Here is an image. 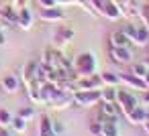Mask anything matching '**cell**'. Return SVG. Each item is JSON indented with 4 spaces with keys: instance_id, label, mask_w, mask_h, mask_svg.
<instances>
[{
    "instance_id": "cell-39",
    "label": "cell",
    "mask_w": 149,
    "mask_h": 136,
    "mask_svg": "<svg viewBox=\"0 0 149 136\" xmlns=\"http://www.w3.org/2000/svg\"><path fill=\"white\" fill-rule=\"evenodd\" d=\"M104 2H108V0H104Z\"/></svg>"
},
{
    "instance_id": "cell-3",
    "label": "cell",
    "mask_w": 149,
    "mask_h": 136,
    "mask_svg": "<svg viewBox=\"0 0 149 136\" xmlns=\"http://www.w3.org/2000/svg\"><path fill=\"white\" fill-rule=\"evenodd\" d=\"M74 67L78 71V75H94L96 73V57L94 53H82L76 57Z\"/></svg>"
},
{
    "instance_id": "cell-25",
    "label": "cell",
    "mask_w": 149,
    "mask_h": 136,
    "mask_svg": "<svg viewBox=\"0 0 149 136\" xmlns=\"http://www.w3.org/2000/svg\"><path fill=\"white\" fill-rule=\"evenodd\" d=\"M88 132H90V136H100V132H102V120L100 118L92 120L88 124Z\"/></svg>"
},
{
    "instance_id": "cell-26",
    "label": "cell",
    "mask_w": 149,
    "mask_h": 136,
    "mask_svg": "<svg viewBox=\"0 0 149 136\" xmlns=\"http://www.w3.org/2000/svg\"><path fill=\"white\" fill-rule=\"evenodd\" d=\"M51 132L53 136H65V126L61 120H51Z\"/></svg>"
},
{
    "instance_id": "cell-24",
    "label": "cell",
    "mask_w": 149,
    "mask_h": 136,
    "mask_svg": "<svg viewBox=\"0 0 149 136\" xmlns=\"http://www.w3.org/2000/svg\"><path fill=\"white\" fill-rule=\"evenodd\" d=\"M100 102H116V87H102Z\"/></svg>"
},
{
    "instance_id": "cell-8",
    "label": "cell",
    "mask_w": 149,
    "mask_h": 136,
    "mask_svg": "<svg viewBox=\"0 0 149 136\" xmlns=\"http://www.w3.org/2000/svg\"><path fill=\"white\" fill-rule=\"evenodd\" d=\"M123 116L127 118V122H129L131 126H143V122L149 118L143 106H137V108H133L131 112H127V114H123Z\"/></svg>"
},
{
    "instance_id": "cell-31",
    "label": "cell",
    "mask_w": 149,
    "mask_h": 136,
    "mask_svg": "<svg viewBox=\"0 0 149 136\" xmlns=\"http://www.w3.org/2000/svg\"><path fill=\"white\" fill-rule=\"evenodd\" d=\"M139 100H141V104H145V106H149V87L141 91V98H139Z\"/></svg>"
},
{
    "instance_id": "cell-9",
    "label": "cell",
    "mask_w": 149,
    "mask_h": 136,
    "mask_svg": "<svg viewBox=\"0 0 149 136\" xmlns=\"http://www.w3.org/2000/svg\"><path fill=\"white\" fill-rule=\"evenodd\" d=\"M0 87H2L6 93H17L21 89V79L15 73H6L0 77Z\"/></svg>"
},
{
    "instance_id": "cell-22",
    "label": "cell",
    "mask_w": 149,
    "mask_h": 136,
    "mask_svg": "<svg viewBox=\"0 0 149 136\" xmlns=\"http://www.w3.org/2000/svg\"><path fill=\"white\" fill-rule=\"evenodd\" d=\"M131 73L143 79V77L149 73V69H147V65H145L143 61H131Z\"/></svg>"
},
{
    "instance_id": "cell-5",
    "label": "cell",
    "mask_w": 149,
    "mask_h": 136,
    "mask_svg": "<svg viewBox=\"0 0 149 136\" xmlns=\"http://www.w3.org/2000/svg\"><path fill=\"white\" fill-rule=\"evenodd\" d=\"M108 55H110V61L116 63V65H127V63L133 61V51H131V47H110Z\"/></svg>"
},
{
    "instance_id": "cell-34",
    "label": "cell",
    "mask_w": 149,
    "mask_h": 136,
    "mask_svg": "<svg viewBox=\"0 0 149 136\" xmlns=\"http://www.w3.org/2000/svg\"><path fill=\"white\" fill-rule=\"evenodd\" d=\"M15 2H17L19 8H25V6H27V0H15Z\"/></svg>"
},
{
    "instance_id": "cell-16",
    "label": "cell",
    "mask_w": 149,
    "mask_h": 136,
    "mask_svg": "<svg viewBox=\"0 0 149 136\" xmlns=\"http://www.w3.org/2000/svg\"><path fill=\"white\" fill-rule=\"evenodd\" d=\"M17 25L23 29V31H29L33 27V12L25 6V8H19V19H17Z\"/></svg>"
},
{
    "instance_id": "cell-23",
    "label": "cell",
    "mask_w": 149,
    "mask_h": 136,
    "mask_svg": "<svg viewBox=\"0 0 149 136\" xmlns=\"http://www.w3.org/2000/svg\"><path fill=\"white\" fill-rule=\"evenodd\" d=\"M39 136H53V132H51V118H49V116H41V122H39Z\"/></svg>"
},
{
    "instance_id": "cell-20",
    "label": "cell",
    "mask_w": 149,
    "mask_h": 136,
    "mask_svg": "<svg viewBox=\"0 0 149 136\" xmlns=\"http://www.w3.org/2000/svg\"><path fill=\"white\" fill-rule=\"evenodd\" d=\"M70 104H72V95H70V93H63V91H61L55 100L49 102V106L55 108V110H63V108H68Z\"/></svg>"
},
{
    "instance_id": "cell-38",
    "label": "cell",
    "mask_w": 149,
    "mask_h": 136,
    "mask_svg": "<svg viewBox=\"0 0 149 136\" xmlns=\"http://www.w3.org/2000/svg\"><path fill=\"white\" fill-rule=\"evenodd\" d=\"M8 136H19V134H17V132H10V134H8Z\"/></svg>"
},
{
    "instance_id": "cell-6",
    "label": "cell",
    "mask_w": 149,
    "mask_h": 136,
    "mask_svg": "<svg viewBox=\"0 0 149 136\" xmlns=\"http://www.w3.org/2000/svg\"><path fill=\"white\" fill-rule=\"evenodd\" d=\"M74 85L76 89H98L102 87V81H100V75H80L74 79Z\"/></svg>"
},
{
    "instance_id": "cell-36",
    "label": "cell",
    "mask_w": 149,
    "mask_h": 136,
    "mask_svg": "<svg viewBox=\"0 0 149 136\" xmlns=\"http://www.w3.org/2000/svg\"><path fill=\"white\" fill-rule=\"evenodd\" d=\"M143 79H145V85H147V87H149V73H147V75H145V77H143Z\"/></svg>"
},
{
    "instance_id": "cell-10",
    "label": "cell",
    "mask_w": 149,
    "mask_h": 136,
    "mask_svg": "<svg viewBox=\"0 0 149 136\" xmlns=\"http://www.w3.org/2000/svg\"><path fill=\"white\" fill-rule=\"evenodd\" d=\"M118 75H120V83H125V85H129V87H133V89H139V91L147 89L145 79H141V77L133 75L131 71H125V73H118Z\"/></svg>"
},
{
    "instance_id": "cell-21",
    "label": "cell",
    "mask_w": 149,
    "mask_h": 136,
    "mask_svg": "<svg viewBox=\"0 0 149 136\" xmlns=\"http://www.w3.org/2000/svg\"><path fill=\"white\" fill-rule=\"evenodd\" d=\"M29 120H25V118H21V116H13V122H10V128H13V132H17V134H25L27 132V124Z\"/></svg>"
},
{
    "instance_id": "cell-33",
    "label": "cell",
    "mask_w": 149,
    "mask_h": 136,
    "mask_svg": "<svg viewBox=\"0 0 149 136\" xmlns=\"http://www.w3.org/2000/svg\"><path fill=\"white\" fill-rule=\"evenodd\" d=\"M4 43H6V35L2 33V29H0V47H2Z\"/></svg>"
},
{
    "instance_id": "cell-17",
    "label": "cell",
    "mask_w": 149,
    "mask_h": 136,
    "mask_svg": "<svg viewBox=\"0 0 149 136\" xmlns=\"http://www.w3.org/2000/svg\"><path fill=\"white\" fill-rule=\"evenodd\" d=\"M108 39H110V47H129V45H131V41H129V37L123 33V29L110 33Z\"/></svg>"
},
{
    "instance_id": "cell-7",
    "label": "cell",
    "mask_w": 149,
    "mask_h": 136,
    "mask_svg": "<svg viewBox=\"0 0 149 136\" xmlns=\"http://www.w3.org/2000/svg\"><path fill=\"white\" fill-rule=\"evenodd\" d=\"M118 116H123L120 106L116 102H100V116L102 120H118Z\"/></svg>"
},
{
    "instance_id": "cell-19",
    "label": "cell",
    "mask_w": 149,
    "mask_h": 136,
    "mask_svg": "<svg viewBox=\"0 0 149 136\" xmlns=\"http://www.w3.org/2000/svg\"><path fill=\"white\" fill-rule=\"evenodd\" d=\"M100 136H120L116 120H102V132H100Z\"/></svg>"
},
{
    "instance_id": "cell-27",
    "label": "cell",
    "mask_w": 149,
    "mask_h": 136,
    "mask_svg": "<svg viewBox=\"0 0 149 136\" xmlns=\"http://www.w3.org/2000/svg\"><path fill=\"white\" fill-rule=\"evenodd\" d=\"M10 122H13V114H10L6 108H0V126L8 128V126H10Z\"/></svg>"
},
{
    "instance_id": "cell-2",
    "label": "cell",
    "mask_w": 149,
    "mask_h": 136,
    "mask_svg": "<svg viewBox=\"0 0 149 136\" xmlns=\"http://www.w3.org/2000/svg\"><path fill=\"white\" fill-rule=\"evenodd\" d=\"M100 102V89H78L72 95V104L80 108H90Z\"/></svg>"
},
{
    "instance_id": "cell-18",
    "label": "cell",
    "mask_w": 149,
    "mask_h": 136,
    "mask_svg": "<svg viewBox=\"0 0 149 136\" xmlns=\"http://www.w3.org/2000/svg\"><path fill=\"white\" fill-rule=\"evenodd\" d=\"M100 81H102V87H116L120 83V75L112 71H104L100 73Z\"/></svg>"
},
{
    "instance_id": "cell-29",
    "label": "cell",
    "mask_w": 149,
    "mask_h": 136,
    "mask_svg": "<svg viewBox=\"0 0 149 136\" xmlns=\"http://www.w3.org/2000/svg\"><path fill=\"white\" fill-rule=\"evenodd\" d=\"M90 4H92L94 12H102V8H104V0H90Z\"/></svg>"
},
{
    "instance_id": "cell-37",
    "label": "cell",
    "mask_w": 149,
    "mask_h": 136,
    "mask_svg": "<svg viewBox=\"0 0 149 136\" xmlns=\"http://www.w3.org/2000/svg\"><path fill=\"white\" fill-rule=\"evenodd\" d=\"M143 63H145V65H147V69H149V57H145V59H143Z\"/></svg>"
},
{
    "instance_id": "cell-28",
    "label": "cell",
    "mask_w": 149,
    "mask_h": 136,
    "mask_svg": "<svg viewBox=\"0 0 149 136\" xmlns=\"http://www.w3.org/2000/svg\"><path fill=\"white\" fill-rule=\"evenodd\" d=\"M19 116H21V118H25V120H31V118L35 116V108H33V106H27V108L19 110Z\"/></svg>"
},
{
    "instance_id": "cell-14",
    "label": "cell",
    "mask_w": 149,
    "mask_h": 136,
    "mask_svg": "<svg viewBox=\"0 0 149 136\" xmlns=\"http://www.w3.org/2000/svg\"><path fill=\"white\" fill-rule=\"evenodd\" d=\"M102 14H104L108 21H118V19L123 16V10H120V6L116 4V0H108V2H104Z\"/></svg>"
},
{
    "instance_id": "cell-12",
    "label": "cell",
    "mask_w": 149,
    "mask_h": 136,
    "mask_svg": "<svg viewBox=\"0 0 149 136\" xmlns=\"http://www.w3.org/2000/svg\"><path fill=\"white\" fill-rule=\"evenodd\" d=\"M43 21H47V23H59V21H63L65 19V14H63V10L59 8V6H53V8H41V14H39Z\"/></svg>"
},
{
    "instance_id": "cell-15",
    "label": "cell",
    "mask_w": 149,
    "mask_h": 136,
    "mask_svg": "<svg viewBox=\"0 0 149 136\" xmlns=\"http://www.w3.org/2000/svg\"><path fill=\"white\" fill-rule=\"evenodd\" d=\"M37 67H39V63H35V61H27V63H25V67H23V77H21V83L31 85V83L35 81Z\"/></svg>"
},
{
    "instance_id": "cell-4",
    "label": "cell",
    "mask_w": 149,
    "mask_h": 136,
    "mask_svg": "<svg viewBox=\"0 0 149 136\" xmlns=\"http://www.w3.org/2000/svg\"><path fill=\"white\" fill-rule=\"evenodd\" d=\"M116 104L120 106V112L127 114L131 112L133 108L141 106V100L137 95H133V91H127V89H116Z\"/></svg>"
},
{
    "instance_id": "cell-13",
    "label": "cell",
    "mask_w": 149,
    "mask_h": 136,
    "mask_svg": "<svg viewBox=\"0 0 149 136\" xmlns=\"http://www.w3.org/2000/svg\"><path fill=\"white\" fill-rule=\"evenodd\" d=\"M74 37H76L74 29H70V27H63V25H59V27L55 29V33H53V41H55V43H59V45H63V43H70Z\"/></svg>"
},
{
    "instance_id": "cell-30",
    "label": "cell",
    "mask_w": 149,
    "mask_h": 136,
    "mask_svg": "<svg viewBox=\"0 0 149 136\" xmlns=\"http://www.w3.org/2000/svg\"><path fill=\"white\" fill-rule=\"evenodd\" d=\"M37 2L41 4V8H53V6H57V0H37Z\"/></svg>"
},
{
    "instance_id": "cell-1",
    "label": "cell",
    "mask_w": 149,
    "mask_h": 136,
    "mask_svg": "<svg viewBox=\"0 0 149 136\" xmlns=\"http://www.w3.org/2000/svg\"><path fill=\"white\" fill-rule=\"evenodd\" d=\"M123 33L129 37V41L137 47H145L149 45V31L145 27H139V25H127L123 27Z\"/></svg>"
},
{
    "instance_id": "cell-35",
    "label": "cell",
    "mask_w": 149,
    "mask_h": 136,
    "mask_svg": "<svg viewBox=\"0 0 149 136\" xmlns=\"http://www.w3.org/2000/svg\"><path fill=\"white\" fill-rule=\"evenodd\" d=\"M143 130H145V132H147V134H149V118H147V120H145V122H143Z\"/></svg>"
},
{
    "instance_id": "cell-11",
    "label": "cell",
    "mask_w": 149,
    "mask_h": 136,
    "mask_svg": "<svg viewBox=\"0 0 149 136\" xmlns=\"http://www.w3.org/2000/svg\"><path fill=\"white\" fill-rule=\"evenodd\" d=\"M27 93H29V100L35 104V106H47L45 104V98L41 93V83L39 81H33L31 85H27Z\"/></svg>"
},
{
    "instance_id": "cell-32",
    "label": "cell",
    "mask_w": 149,
    "mask_h": 136,
    "mask_svg": "<svg viewBox=\"0 0 149 136\" xmlns=\"http://www.w3.org/2000/svg\"><path fill=\"white\" fill-rule=\"evenodd\" d=\"M8 134H10V130H8V128L0 126V136H8Z\"/></svg>"
}]
</instances>
